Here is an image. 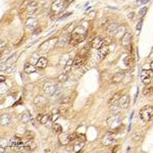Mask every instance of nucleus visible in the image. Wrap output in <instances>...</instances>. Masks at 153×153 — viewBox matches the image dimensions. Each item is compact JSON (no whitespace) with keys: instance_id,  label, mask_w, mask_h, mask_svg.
<instances>
[{"instance_id":"1","label":"nucleus","mask_w":153,"mask_h":153,"mask_svg":"<svg viewBox=\"0 0 153 153\" xmlns=\"http://www.w3.org/2000/svg\"><path fill=\"white\" fill-rule=\"evenodd\" d=\"M85 37H86V30L82 27H78L74 30V32L72 33L69 38V44L75 46L77 44H79L80 42L84 40Z\"/></svg>"},{"instance_id":"2","label":"nucleus","mask_w":153,"mask_h":153,"mask_svg":"<svg viewBox=\"0 0 153 153\" xmlns=\"http://www.w3.org/2000/svg\"><path fill=\"white\" fill-rule=\"evenodd\" d=\"M153 118V106L146 105L140 110V118L145 123H148Z\"/></svg>"},{"instance_id":"3","label":"nucleus","mask_w":153,"mask_h":153,"mask_svg":"<svg viewBox=\"0 0 153 153\" xmlns=\"http://www.w3.org/2000/svg\"><path fill=\"white\" fill-rule=\"evenodd\" d=\"M107 126L110 129H118L121 125V118L120 115H110L106 120Z\"/></svg>"},{"instance_id":"4","label":"nucleus","mask_w":153,"mask_h":153,"mask_svg":"<svg viewBox=\"0 0 153 153\" xmlns=\"http://www.w3.org/2000/svg\"><path fill=\"white\" fill-rule=\"evenodd\" d=\"M56 85L53 83L52 81H48L46 82L44 84V86H43V92H44V94H46L47 96H51L53 95V94L56 92Z\"/></svg>"},{"instance_id":"5","label":"nucleus","mask_w":153,"mask_h":153,"mask_svg":"<svg viewBox=\"0 0 153 153\" xmlns=\"http://www.w3.org/2000/svg\"><path fill=\"white\" fill-rule=\"evenodd\" d=\"M153 79V72L151 69H143L141 72V81L143 84L149 85Z\"/></svg>"},{"instance_id":"6","label":"nucleus","mask_w":153,"mask_h":153,"mask_svg":"<svg viewBox=\"0 0 153 153\" xmlns=\"http://www.w3.org/2000/svg\"><path fill=\"white\" fill-rule=\"evenodd\" d=\"M64 3L62 0H55L51 5V13L53 14H58L64 9Z\"/></svg>"},{"instance_id":"7","label":"nucleus","mask_w":153,"mask_h":153,"mask_svg":"<svg viewBox=\"0 0 153 153\" xmlns=\"http://www.w3.org/2000/svg\"><path fill=\"white\" fill-rule=\"evenodd\" d=\"M86 56L87 55L84 54H78L74 59V64H72V67L75 69H79L83 65L85 62H86Z\"/></svg>"},{"instance_id":"8","label":"nucleus","mask_w":153,"mask_h":153,"mask_svg":"<svg viewBox=\"0 0 153 153\" xmlns=\"http://www.w3.org/2000/svg\"><path fill=\"white\" fill-rule=\"evenodd\" d=\"M37 8H38V3H37V2H36V1L30 2V3L28 4V6H27V8H26L27 16H33V14L37 11Z\"/></svg>"},{"instance_id":"9","label":"nucleus","mask_w":153,"mask_h":153,"mask_svg":"<svg viewBox=\"0 0 153 153\" xmlns=\"http://www.w3.org/2000/svg\"><path fill=\"white\" fill-rule=\"evenodd\" d=\"M104 45V40L101 37H95L93 40L90 43V46H91L93 49H99L102 46Z\"/></svg>"},{"instance_id":"10","label":"nucleus","mask_w":153,"mask_h":153,"mask_svg":"<svg viewBox=\"0 0 153 153\" xmlns=\"http://www.w3.org/2000/svg\"><path fill=\"white\" fill-rule=\"evenodd\" d=\"M47 98H45L44 96H41V95H38L36 96V98L34 99V104H35L37 107H44V106L47 104Z\"/></svg>"},{"instance_id":"11","label":"nucleus","mask_w":153,"mask_h":153,"mask_svg":"<svg viewBox=\"0 0 153 153\" xmlns=\"http://www.w3.org/2000/svg\"><path fill=\"white\" fill-rule=\"evenodd\" d=\"M131 41H132V35L130 32H126L121 37V45L125 48H128L131 45Z\"/></svg>"},{"instance_id":"12","label":"nucleus","mask_w":153,"mask_h":153,"mask_svg":"<svg viewBox=\"0 0 153 153\" xmlns=\"http://www.w3.org/2000/svg\"><path fill=\"white\" fill-rule=\"evenodd\" d=\"M101 142H102V144L104 145V146H110V145H112L113 143L115 142V137H113L112 135H105V136H103L102 137V140H101Z\"/></svg>"},{"instance_id":"13","label":"nucleus","mask_w":153,"mask_h":153,"mask_svg":"<svg viewBox=\"0 0 153 153\" xmlns=\"http://www.w3.org/2000/svg\"><path fill=\"white\" fill-rule=\"evenodd\" d=\"M118 105L121 109H126L130 105V96L129 95H123L120 97V101H118Z\"/></svg>"},{"instance_id":"14","label":"nucleus","mask_w":153,"mask_h":153,"mask_svg":"<svg viewBox=\"0 0 153 153\" xmlns=\"http://www.w3.org/2000/svg\"><path fill=\"white\" fill-rule=\"evenodd\" d=\"M37 26H38V21H37V18H29L28 19H27V21H26V27H27V29H29V30H34L35 28H37Z\"/></svg>"},{"instance_id":"15","label":"nucleus","mask_w":153,"mask_h":153,"mask_svg":"<svg viewBox=\"0 0 153 153\" xmlns=\"http://www.w3.org/2000/svg\"><path fill=\"white\" fill-rule=\"evenodd\" d=\"M23 144H25V142L18 137H13V139H10V141H9V146H10V148H13V149H16L18 146Z\"/></svg>"},{"instance_id":"16","label":"nucleus","mask_w":153,"mask_h":153,"mask_svg":"<svg viewBox=\"0 0 153 153\" xmlns=\"http://www.w3.org/2000/svg\"><path fill=\"white\" fill-rule=\"evenodd\" d=\"M108 53H109L108 46L103 45L101 48H99V49H98V57L100 58V59H104V58L108 55Z\"/></svg>"},{"instance_id":"17","label":"nucleus","mask_w":153,"mask_h":153,"mask_svg":"<svg viewBox=\"0 0 153 153\" xmlns=\"http://www.w3.org/2000/svg\"><path fill=\"white\" fill-rule=\"evenodd\" d=\"M58 139H59V142H60V144L61 145H67L69 144V142H72V141H70V138H69V134H60L59 135V138H58Z\"/></svg>"},{"instance_id":"18","label":"nucleus","mask_w":153,"mask_h":153,"mask_svg":"<svg viewBox=\"0 0 153 153\" xmlns=\"http://www.w3.org/2000/svg\"><path fill=\"white\" fill-rule=\"evenodd\" d=\"M19 120H21V123H28L29 121L32 120V115L29 113V111H25V112H23V113L19 115Z\"/></svg>"},{"instance_id":"19","label":"nucleus","mask_w":153,"mask_h":153,"mask_svg":"<svg viewBox=\"0 0 153 153\" xmlns=\"http://www.w3.org/2000/svg\"><path fill=\"white\" fill-rule=\"evenodd\" d=\"M48 64V60L46 57H40L39 59L37 60V64H36V67L38 69H45Z\"/></svg>"},{"instance_id":"20","label":"nucleus","mask_w":153,"mask_h":153,"mask_svg":"<svg viewBox=\"0 0 153 153\" xmlns=\"http://www.w3.org/2000/svg\"><path fill=\"white\" fill-rule=\"evenodd\" d=\"M37 120L42 125H45L50 120V115H41L40 113V115H37Z\"/></svg>"},{"instance_id":"21","label":"nucleus","mask_w":153,"mask_h":153,"mask_svg":"<svg viewBox=\"0 0 153 153\" xmlns=\"http://www.w3.org/2000/svg\"><path fill=\"white\" fill-rule=\"evenodd\" d=\"M118 24L112 23V21H111V23L109 24V26L106 28V31H107L110 35H115V34L118 32Z\"/></svg>"},{"instance_id":"22","label":"nucleus","mask_w":153,"mask_h":153,"mask_svg":"<svg viewBox=\"0 0 153 153\" xmlns=\"http://www.w3.org/2000/svg\"><path fill=\"white\" fill-rule=\"evenodd\" d=\"M123 77H125V72H116L115 76L112 77V79H111V82H112V83H120V82L123 81Z\"/></svg>"},{"instance_id":"23","label":"nucleus","mask_w":153,"mask_h":153,"mask_svg":"<svg viewBox=\"0 0 153 153\" xmlns=\"http://www.w3.org/2000/svg\"><path fill=\"white\" fill-rule=\"evenodd\" d=\"M37 145H36L35 142H33L32 140H28L25 142V150H28V151H33V150L36 149Z\"/></svg>"},{"instance_id":"24","label":"nucleus","mask_w":153,"mask_h":153,"mask_svg":"<svg viewBox=\"0 0 153 153\" xmlns=\"http://www.w3.org/2000/svg\"><path fill=\"white\" fill-rule=\"evenodd\" d=\"M120 97H121L120 93H116V94H115V95H113V96L111 97V98L108 100L107 104H108L109 106H111V105H115V104L116 103V102H118V101H120Z\"/></svg>"},{"instance_id":"25","label":"nucleus","mask_w":153,"mask_h":153,"mask_svg":"<svg viewBox=\"0 0 153 153\" xmlns=\"http://www.w3.org/2000/svg\"><path fill=\"white\" fill-rule=\"evenodd\" d=\"M24 70H25L26 74H33V72H36V67L32 64H26L25 67H24Z\"/></svg>"},{"instance_id":"26","label":"nucleus","mask_w":153,"mask_h":153,"mask_svg":"<svg viewBox=\"0 0 153 153\" xmlns=\"http://www.w3.org/2000/svg\"><path fill=\"white\" fill-rule=\"evenodd\" d=\"M153 94V86L151 85H147V87H145L143 90V95L144 96H151Z\"/></svg>"},{"instance_id":"27","label":"nucleus","mask_w":153,"mask_h":153,"mask_svg":"<svg viewBox=\"0 0 153 153\" xmlns=\"http://www.w3.org/2000/svg\"><path fill=\"white\" fill-rule=\"evenodd\" d=\"M0 123H1L2 126L8 125L10 123V116L8 115H2L1 118H0Z\"/></svg>"},{"instance_id":"28","label":"nucleus","mask_w":153,"mask_h":153,"mask_svg":"<svg viewBox=\"0 0 153 153\" xmlns=\"http://www.w3.org/2000/svg\"><path fill=\"white\" fill-rule=\"evenodd\" d=\"M143 139V134L141 132H136L132 136V140L134 142H141Z\"/></svg>"},{"instance_id":"29","label":"nucleus","mask_w":153,"mask_h":153,"mask_svg":"<svg viewBox=\"0 0 153 153\" xmlns=\"http://www.w3.org/2000/svg\"><path fill=\"white\" fill-rule=\"evenodd\" d=\"M59 115H60L59 110H58V109H55V110H53L52 112L50 113V120L55 121L58 118H59Z\"/></svg>"},{"instance_id":"30","label":"nucleus","mask_w":153,"mask_h":153,"mask_svg":"<svg viewBox=\"0 0 153 153\" xmlns=\"http://www.w3.org/2000/svg\"><path fill=\"white\" fill-rule=\"evenodd\" d=\"M76 29V27H75V24H69L64 29V33L65 34H72L74 32V30Z\"/></svg>"},{"instance_id":"31","label":"nucleus","mask_w":153,"mask_h":153,"mask_svg":"<svg viewBox=\"0 0 153 153\" xmlns=\"http://www.w3.org/2000/svg\"><path fill=\"white\" fill-rule=\"evenodd\" d=\"M67 79H69V74H67V72H62L61 75L58 76V82H60V83H64V82H67Z\"/></svg>"},{"instance_id":"32","label":"nucleus","mask_w":153,"mask_h":153,"mask_svg":"<svg viewBox=\"0 0 153 153\" xmlns=\"http://www.w3.org/2000/svg\"><path fill=\"white\" fill-rule=\"evenodd\" d=\"M85 145V141H82V142H78L76 145L74 146V151L75 152H80L82 149H83Z\"/></svg>"},{"instance_id":"33","label":"nucleus","mask_w":153,"mask_h":153,"mask_svg":"<svg viewBox=\"0 0 153 153\" xmlns=\"http://www.w3.org/2000/svg\"><path fill=\"white\" fill-rule=\"evenodd\" d=\"M67 109H69V104H61V105H60V107L58 108V110H59L60 115H64L67 112Z\"/></svg>"},{"instance_id":"34","label":"nucleus","mask_w":153,"mask_h":153,"mask_svg":"<svg viewBox=\"0 0 153 153\" xmlns=\"http://www.w3.org/2000/svg\"><path fill=\"white\" fill-rule=\"evenodd\" d=\"M52 131L55 133V134H61L62 133V128L60 125H58V123H54L52 127Z\"/></svg>"},{"instance_id":"35","label":"nucleus","mask_w":153,"mask_h":153,"mask_svg":"<svg viewBox=\"0 0 153 153\" xmlns=\"http://www.w3.org/2000/svg\"><path fill=\"white\" fill-rule=\"evenodd\" d=\"M72 64H74V59H69L67 60V64H65V67H64V70L67 72H69V69H72Z\"/></svg>"},{"instance_id":"36","label":"nucleus","mask_w":153,"mask_h":153,"mask_svg":"<svg viewBox=\"0 0 153 153\" xmlns=\"http://www.w3.org/2000/svg\"><path fill=\"white\" fill-rule=\"evenodd\" d=\"M25 138L27 140H32L33 138H34V134L33 133H31V132H26V135H25Z\"/></svg>"},{"instance_id":"37","label":"nucleus","mask_w":153,"mask_h":153,"mask_svg":"<svg viewBox=\"0 0 153 153\" xmlns=\"http://www.w3.org/2000/svg\"><path fill=\"white\" fill-rule=\"evenodd\" d=\"M5 47H6V41L2 40L1 41V45H0V50H1V52H3L4 49H5Z\"/></svg>"},{"instance_id":"38","label":"nucleus","mask_w":153,"mask_h":153,"mask_svg":"<svg viewBox=\"0 0 153 153\" xmlns=\"http://www.w3.org/2000/svg\"><path fill=\"white\" fill-rule=\"evenodd\" d=\"M70 102V97H65L64 100L61 101V104H69Z\"/></svg>"},{"instance_id":"39","label":"nucleus","mask_w":153,"mask_h":153,"mask_svg":"<svg viewBox=\"0 0 153 153\" xmlns=\"http://www.w3.org/2000/svg\"><path fill=\"white\" fill-rule=\"evenodd\" d=\"M13 70H14V67H7V69H5V72H6V74H10V72H13Z\"/></svg>"},{"instance_id":"40","label":"nucleus","mask_w":153,"mask_h":153,"mask_svg":"<svg viewBox=\"0 0 153 153\" xmlns=\"http://www.w3.org/2000/svg\"><path fill=\"white\" fill-rule=\"evenodd\" d=\"M142 23H143V21L141 19V21H139V24H138V27L136 28V30H137V32L139 33L140 32V30H141V27H142Z\"/></svg>"},{"instance_id":"41","label":"nucleus","mask_w":153,"mask_h":153,"mask_svg":"<svg viewBox=\"0 0 153 153\" xmlns=\"http://www.w3.org/2000/svg\"><path fill=\"white\" fill-rule=\"evenodd\" d=\"M13 61H16V55H13L11 58H9V59L7 60V64H10V62H13Z\"/></svg>"},{"instance_id":"42","label":"nucleus","mask_w":153,"mask_h":153,"mask_svg":"<svg viewBox=\"0 0 153 153\" xmlns=\"http://www.w3.org/2000/svg\"><path fill=\"white\" fill-rule=\"evenodd\" d=\"M62 1H64V6L67 7V6L70 3V2L72 1V0H62Z\"/></svg>"},{"instance_id":"43","label":"nucleus","mask_w":153,"mask_h":153,"mask_svg":"<svg viewBox=\"0 0 153 153\" xmlns=\"http://www.w3.org/2000/svg\"><path fill=\"white\" fill-rule=\"evenodd\" d=\"M146 11H147V8H146V7H145V8H143L142 10L140 11V16H143V14H144V13H146Z\"/></svg>"},{"instance_id":"44","label":"nucleus","mask_w":153,"mask_h":153,"mask_svg":"<svg viewBox=\"0 0 153 153\" xmlns=\"http://www.w3.org/2000/svg\"><path fill=\"white\" fill-rule=\"evenodd\" d=\"M0 80H1V83H3V82L5 81V78H4V76H2L1 75V76H0Z\"/></svg>"},{"instance_id":"45","label":"nucleus","mask_w":153,"mask_h":153,"mask_svg":"<svg viewBox=\"0 0 153 153\" xmlns=\"http://www.w3.org/2000/svg\"><path fill=\"white\" fill-rule=\"evenodd\" d=\"M94 14H95V13H94V11H92V13H90V14H89V16H90V19H92V18H94V16H94Z\"/></svg>"},{"instance_id":"46","label":"nucleus","mask_w":153,"mask_h":153,"mask_svg":"<svg viewBox=\"0 0 153 153\" xmlns=\"http://www.w3.org/2000/svg\"><path fill=\"white\" fill-rule=\"evenodd\" d=\"M150 67H151V70H152V72H153V61L150 64Z\"/></svg>"},{"instance_id":"47","label":"nucleus","mask_w":153,"mask_h":153,"mask_svg":"<svg viewBox=\"0 0 153 153\" xmlns=\"http://www.w3.org/2000/svg\"><path fill=\"white\" fill-rule=\"evenodd\" d=\"M45 152H51V150H50V149H46V150H45Z\"/></svg>"}]
</instances>
